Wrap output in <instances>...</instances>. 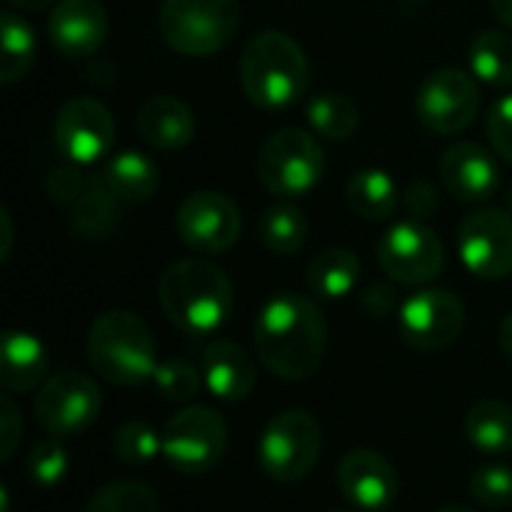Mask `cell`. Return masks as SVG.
I'll return each instance as SVG.
<instances>
[{
    "label": "cell",
    "mask_w": 512,
    "mask_h": 512,
    "mask_svg": "<svg viewBox=\"0 0 512 512\" xmlns=\"http://www.w3.org/2000/svg\"><path fill=\"white\" fill-rule=\"evenodd\" d=\"M255 351L264 369L282 381L312 378L327 354V321L303 294L270 297L255 321Z\"/></svg>",
    "instance_id": "6da1fadb"
},
{
    "label": "cell",
    "mask_w": 512,
    "mask_h": 512,
    "mask_svg": "<svg viewBox=\"0 0 512 512\" xmlns=\"http://www.w3.org/2000/svg\"><path fill=\"white\" fill-rule=\"evenodd\" d=\"M159 306L177 330L210 336L225 327L234 312V285L216 264L180 258L165 267L159 279Z\"/></svg>",
    "instance_id": "7a4b0ae2"
},
{
    "label": "cell",
    "mask_w": 512,
    "mask_h": 512,
    "mask_svg": "<svg viewBox=\"0 0 512 512\" xmlns=\"http://www.w3.org/2000/svg\"><path fill=\"white\" fill-rule=\"evenodd\" d=\"M309 60L303 48L279 30L258 33L240 57V87L258 108L294 105L309 90Z\"/></svg>",
    "instance_id": "3957f363"
},
{
    "label": "cell",
    "mask_w": 512,
    "mask_h": 512,
    "mask_svg": "<svg viewBox=\"0 0 512 512\" xmlns=\"http://www.w3.org/2000/svg\"><path fill=\"white\" fill-rule=\"evenodd\" d=\"M87 360L96 375L114 387H138L153 381L156 342L150 327L126 309L99 315L87 333Z\"/></svg>",
    "instance_id": "277c9868"
},
{
    "label": "cell",
    "mask_w": 512,
    "mask_h": 512,
    "mask_svg": "<svg viewBox=\"0 0 512 512\" xmlns=\"http://www.w3.org/2000/svg\"><path fill=\"white\" fill-rule=\"evenodd\" d=\"M240 27L237 0H162L159 33L177 54L207 57L222 51Z\"/></svg>",
    "instance_id": "5b68a950"
},
{
    "label": "cell",
    "mask_w": 512,
    "mask_h": 512,
    "mask_svg": "<svg viewBox=\"0 0 512 512\" xmlns=\"http://www.w3.org/2000/svg\"><path fill=\"white\" fill-rule=\"evenodd\" d=\"M258 177L276 198H303L324 177V150L306 129H279L261 144Z\"/></svg>",
    "instance_id": "8992f818"
},
{
    "label": "cell",
    "mask_w": 512,
    "mask_h": 512,
    "mask_svg": "<svg viewBox=\"0 0 512 512\" xmlns=\"http://www.w3.org/2000/svg\"><path fill=\"white\" fill-rule=\"evenodd\" d=\"M324 435L309 411L291 408L276 414L258 441V462L276 483H300L321 459Z\"/></svg>",
    "instance_id": "52a82bcc"
},
{
    "label": "cell",
    "mask_w": 512,
    "mask_h": 512,
    "mask_svg": "<svg viewBox=\"0 0 512 512\" xmlns=\"http://www.w3.org/2000/svg\"><path fill=\"white\" fill-rule=\"evenodd\" d=\"M228 450V429L213 408L189 405L162 429V456L180 474L213 471Z\"/></svg>",
    "instance_id": "ba28073f"
},
{
    "label": "cell",
    "mask_w": 512,
    "mask_h": 512,
    "mask_svg": "<svg viewBox=\"0 0 512 512\" xmlns=\"http://www.w3.org/2000/svg\"><path fill=\"white\" fill-rule=\"evenodd\" d=\"M378 264L393 282L423 288L444 270V243L426 222L402 219L384 231L378 243Z\"/></svg>",
    "instance_id": "9c48e42d"
},
{
    "label": "cell",
    "mask_w": 512,
    "mask_h": 512,
    "mask_svg": "<svg viewBox=\"0 0 512 512\" xmlns=\"http://www.w3.org/2000/svg\"><path fill=\"white\" fill-rule=\"evenodd\" d=\"M465 330V303L444 288H420L399 306V333L414 351H444Z\"/></svg>",
    "instance_id": "30bf717a"
},
{
    "label": "cell",
    "mask_w": 512,
    "mask_h": 512,
    "mask_svg": "<svg viewBox=\"0 0 512 512\" xmlns=\"http://www.w3.org/2000/svg\"><path fill=\"white\" fill-rule=\"evenodd\" d=\"M99 408L102 393L96 381L81 372H60L48 378L33 399V414L39 426L57 438L84 432L96 420Z\"/></svg>",
    "instance_id": "8fae6325"
},
{
    "label": "cell",
    "mask_w": 512,
    "mask_h": 512,
    "mask_svg": "<svg viewBox=\"0 0 512 512\" xmlns=\"http://www.w3.org/2000/svg\"><path fill=\"white\" fill-rule=\"evenodd\" d=\"M174 222H177L180 240L201 255L228 252L240 240V231H243L240 207L228 195L213 192V189H201L183 198Z\"/></svg>",
    "instance_id": "7c38bea8"
},
{
    "label": "cell",
    "mask_w": 512,
    "mask_h": 512,
    "mask_svg": "<svg viewBox=\"0 0 512 512\" xmlns=\"http://www.w3.org/2000/svg\"><path fill=\"white\" fill-rule=\"evenodd\" d=\"M480 111L477 81L462 69L432 72L417 93V117L438 135L465 132Z\"/></svg>",
    "instance_id": "4fadbf2b"
},
{
    "label": "cell",
    "mask_w": 512,
    "mask_h": 512,
    "mask_svg": "<svg viewBox=\"0 0 512 512\" xmlns=\"http://www.w3.org/2000/svg\"><path fill=\"white\" fill-rule=\"evenodd\" d=\"M459 258L480 279H504L512 273V216L504 210H477L462 219L456 234Z\"/></svg>",
    "instance_id": "5bb4252c"
},
{
    "label": "cell",
    "mask_w": 512,
    "mask_h": 512,
    "mask_svg": "<svg viewBox=\"0 0 512 512\" xmlns=\"http://www.w3.org/2000/svg\"><path fill=\"white\" fill-rule=\"evenodd\" d=\"M54 141L66 162L93 165L114 144V117L99 99H69L54 117Z\"/></svg>",
    "instance_id": "9a60e30c"
},
{
    "label": "cell",
    "mask_w": 512,
    "mask_h": 512,
    "mask_svg": "<svg viewBox=\"0 0 512 512\" xmlns=\"http://www.w3.org/2000/svg\"><path fill=\"white\" fill-rule=\"evenodd\" d=\"M342 498L360 512L390 510L399 498L396 468L375 450H351L336 471Z\"/></svg>",
    "instance_id": "2e32d148"
},
{
    "label": "cell",
    "mask_w": 512,
    "mask_h": 512,
    "mask_svg": "<svg viewBox=\"0 0 512 512\" xmlns=\"http://www.w3.org/2000/svg\"><path fill=\"white\" fill-rule=\"evenodd\" d=\"M108 12L99 0H57L48 15V39L63 57H90L102 48Z\"/></svg>",
    "instance_id": "e0dca14e"
},
{
    "label": "cell",
    "mask_w": 512,
    "mask_h": 512,
    "mask_svg": "<svg viewBox=\"0 0 512 512\" xmlns=\"http://www.w3.org/2000/svg\"><path fill=\"white\" fill-rule=\"evenodd\" d=\"M441 180L456 201H489L501 189V171L495 156L477 141H459L441 156Z\"/></svg>",
    "instance_id": "ac0fdd59"
},
{
    "label": "cell",
    "mask_w": 512,
    "mask_h": 512,
    "mask_svg": "<svg viewBox=\"0 0 512 512\" xmlns=\"http://www.w3.org/2000/svg\"><path fill=\"white\" fill-rule=\"evenodd\" d=\"M201 375L207 393H213L222 402H243L258 381L249 354L228 339H216L201 351Z\"/></svg>",
    "instance_id": "d6986e66"
},
{
    "label": "cell",
    "mask_w": 512,
    "mask_h": 512,
    "mask_svg": "<svg viewBox=\"0 0 512 512\" xmlns=\"http://www.w3.org/2000/svg\"><path fill=\"white\" fill-rule=\"evenodd\" d=\"M138 135L156 150H180L195 138V114L177 96H153L138 111Z\"/></svg>",
    "instance_id": "ffe728a7"
},
{
    "label": "cell",
    "mask_w": 512,
    "mask_h": 512,
    "mask_svg": "<svg viewBox=\"0 0 512 512\" xmlns=\"http://www.w3.org/2000/svg\"><path fill=\"white\" fill-rule=\"evenodd\" d=\"M48 375V348L33 333L12 330L0 345V384L6 393H27L42 387Z\"/></svg>",
    "instance_id": "44dd1931"
},
{
    "label": "cell",
    "mask_w": 512,
    "mask_h": 512,
    "mask_svg": "<svg viewBox=\"0 0 512 512\" xmlns=\"http://www.w3.org/2000/svg\"><path fill=\"white\" fill-rule=\"evenodd\" d=\"M102 183L120 204H138L147 201L159 186V168L150 156L138 150H123L111 156L102 168Z\"/></svg>",
    "instance_id": "7402d4cb"
},
{
    "label": "cell",
    "mask_w": 512,
    "mask_h": 512,
    "mask_svg": "<svg viewBox=\"0 0 512 512\" xmlns=\"http://www.w3.org/2000/svg\"><path fill=\"white\" fill-rule=\"evenodd\" d=\"M348 207L369 219V222H384L393 219L399 210V186L396 180L381 171V168H363L348 180Z\"/></svg>",
    "instance_id": "603a6c76"
},
{
    "label": "cell",
    "mask_w": 512,
    "mask_h": 512,
    "mask_svg": "<svg viewBox=\"0 0 512 512\" xmlns=\"http://www.w3.org/2000/svg\"><path fill=\"white\" fill-rule=\"evenodd\" d=\"M363 276L360 258L351 249H324L309 264V288L321 300H345Z\"/></svg>",
    "instance_id": "cb8c5ba5"
},
{
    "label": "cell",
    "mask_w": 512,
    "mask_h": 512,
    "mask_svg": "<svg viewBox=\"0 0 512 512\" xmlns=\"http://www.w3.org/2000/svg\"><path fill=\"white\" fill-rule=\"evenodd\" d=\"M117 198L108 192V186L102 183V177H87V183L81 186V192L66 204L69 210V222L72 228L87 237V240H96V237H105L111 234L114 222H117Z\"/></svg>",
    "instance_id": "d4e9b609"
},
{
    "label": "cell",
    "mask_w": 512,
    "mask_h": 512,
    "mask_svg": "<svg viewBox=\"0 0 512 512\" xmlns=\"http://www.w3.org/2000/svg\"><path fill=\"white\" fill-rule=\"evenodd\" d=\"M465 435L480 453L489 456L512 453V405L501 399L477 402L465 417Z\"/></svg>",
    "instance_id": "484cf974"
},
{
    "label": "cell",
    "mask_w": 512,
    "mask_h": 512,
    "mask_svg": "<svg viewBox=\"0 0 512 512\" xmlns=\"http://www.w3.org/2000/svg\"><path fill=\"white\" fill-rule=\"evenodd\" d=\"M36 60V36L15 12L0 15V84H15Z\"/></svg>",
    "instance_id": "4316f807"
},
{
    "label": "cell",
    "mask_w": 512,
    "mask_h": 512,
    "mask_svg": "<svg viewBox=\"0 0 512 512\" xmlns=\"http://www.w3.org/2000/svg\"><path fill=\"white\" fill-rule=\"evenodd\" d=\"M471 72L492 87H512V33L483 30L471 42Z\"/></svg>",
    "instance_id": "83f0119b"
},
{
    "label": "cell",
    "mask_w": 512,
    "mask_h": 512,
    "mask_svg": "<svg viewBox=\"0 0 512 512\" xmlns=\"http://www.w3.org/2000/svg\"><path fill=\"white\" fill-rule=\"evenodd\" d=\"M309 126L330 138V141H348L360 126V111L345 93H318L306 102Z\"/></svg>",
    "instance_id": "f1b7e54d"
},
{
    "label": "cell",
    "mask_w": 512,
    "mask_h": 512,
    "mask_svg": "<svg viewBox=\"0 0 512 512\" xmlns=\"http://www.w3.org/2000/svg\"><path fill=\"white\" fill-rule=\"evenodd\" d=\"M309 237V219L294 204H273L261 216V240L276 255H294Z\"/></svg>",
    "instance_id": "f546056e"
},
{
    "label": "cell",
    "mask_w": 512,
    "mask_h": 512,
    "mask_svg": "<svg viewBox=\"0 0 512 512\" xmlns=\"http://www.w3.org/2000/svg\"><path fill=\"white\" fill-rule=\"evenodd\" d=\"M84 512H159V498L150 486L135 480H117L102 486Z\"/></svg>",
    "instance_id": "4dcf8cb0"
},
{
    "label": "cell",
    "mask_w": 512,
    "mask_h": 512,
    "mask_svg": "<svg viewBox=\"0 0 512 512\" xmlns=\"http://www.w3.org/2000/svg\"><path fill=\"white\" fill-rule=\"evenodd\" d=\"M114 453L132 468L153 465L162 453V435L144 420H129L114 432Z\"/></svg>",
    "instance_id": "1f68e13d"
},
{
    "label": "cell",
    "mask_w": 512,
    "mask_h": 512,
    "mask_svg": "<svg viewBox=\"0 0 512 512\" xmlns=\"http://www.w3.org/2000/svg\"><path fill=\"white\" fill-rule=\"evenodd\" d=\"M69 471V450L63 447V441L57 435L39 441L30 447L27 453V474L36 486L42 489H54Z\"/></svg>",
    "instance_id": "d6a6232c"
},
{
    "label": "cell",
    "mask_w": 512,
    "mask_h": 512,
    "mask_svg": "<svg viewBox=\"0 0 512 512\" xmlns=\"http://www.w3.org/2000/svg\"><path fill=\"white\" fill-rule=\"evenodd\" d=\"M153 384H156L162 399H168V402H189L204 387V375L192 363H186V360H165V363L156 366Z\"/></svg>",
    "instance_id": "836d02e7"
},
{
    "label": "cell",
    "mask_w": 512,
    "mask_h": 512,
    "mask_svg": "<svg viewBox=\"0 0 512 512\" xmlns=\"http://www.w3.org/2000/svg\"><path fill=\"white\" fill-rule=\"evenodd\" d=\"M471 495L489 507V510H504L512 504V468L507 465H486L474 471L471 477Z\"/></svg>",
    "instance_id": "e575fe53"
},
{
    "label": "cell",
    "mask_w": 512,
    "mask_h": 512,
    "mask_svg": "<svg viewBox=\"0 0 512 512\" xmlns=\"http://www.w3.org/2000/svg\"><path fill=\"white\" fill-rule=\"evenodd\" d=\"M486 135H489V144L495 147V153L512 162V93L501 96L492 105L489 120H486Z\"/></svg>",
    "instance_id": "d590c367"
},
{
    "label": "cell",
    "mask_w": 512,
    "mask_h": 512,
    "mask_svg": "<svg viewBox=\"0 0 512 512\" xmlns=\"http://www.w3.org/2000/svg\"><path fill=\"white\" fill-rule=\"evenodd\" d=\"M21 444V417L9 396H3V414H0V459L9 462Z\"/></svg>",
    "instance_id": "8d00e7d4"
},
{
    "label": "cell",
    "mask_w": 512,
    "mask_h": 512,
    "mask_svg": "<svg viewBox=\"0 0 512 512\" xmlns=\"http://www.w3.org/2000/svg\"><path fill=\"white\" fill-rule=\"evenodd\" d=\"M405 204H408V213H411V219H429L435 210H438V195H435V189H432V183H426V180H414L411 186H408V192H405Z\"/></svg>",
    "instance_id": "74e56055"
},
{
    "label": "cell",
    "mask_w": 512,
    "mask_h": 512,
    "mask_svg": "<svg viewBox=\"0 0 512 512\" xmlns=\"http://www.w3.org/2000/svg\"><path fill=\"white\" fill-rule=\"evenodd\" d=\"M363 309L372 315V318H384L396 309V291L390 285H369L363 291Z\"/></svg>",
    "instance_id": "f35d334b"
},
{
    "label": "cell",
    "mask_w": 512,
    "mask_h": 512,
    "mask_svg": "<svg viewBox=\"0 0 512 512\" xmlns=\"http://www.w3.org/2000/svg\"><path fill=\"white\" fill-rule=\"evenodd\" d=\"M0 228H3V249H0V261L9 258V246H12V222H9V213L0 210Z\"/></svg>",
    "instance_id": "ab89813d"
},
{
    "label": "cell",
    "mask_w": 512,
    "mask_h": 512,
    "mask_svg": "<svg viewBox=\"0 0 512 512\" xmlns=\"http://www.w3.org/2000/svg\"><path fill=\"white\" fill-rule=\"evenodd\" d=\"M492 12L504 27L512 30V0H492Z\"/></svg>",
    "instance_id": "60d3db41"
},
{
    "label": "cell",
    "mask_w": 512,
    "mask_h": 512,
    "mask_svg": "<svg viewBox=\"0 0 512 512\" xmlns=\"http://www.w3.org/2000/svg\"><path fill=\"white\" fill-rule=\"evenodd\" d=\"M498 339H501V351L507 354L512 360V312L504 318V324H501V333H498Z\"/></svg>",
    "instance_id": "b9f144b4"
},
{
    "label": "cell",
    "mask_w": 512,
    "mask_h": 512,
    "mask_svg": "<svg viewBox=\"0 0 512 512\" xmlns=\"http://www.w3.org/2000/svg\"><path fill=\"white\" fill-rule=\"evenodd\" d=\"M15 9H24V12H42V9H48L51 3H57V0H9Z\"/></svg>",
    "instance_id": "7bdbcfd3"
},
{
    "label": "cell",
    "mask_w": 512,
    "mask_h": 512,
    "mask_svg": "<svg viewBox=\"0 0 512 512\" xmlns=\"http://www.w3.org/2000/svg\"><path fill=\"white\" fill-rule=\"evenodd\" d=\"M438 512H474V510H468V507H444V510H438Z\"/></svg>",
    "instance_id": "ee69618b"
},
{
    "label": "cell",
    "mask_w": 512,
    "mask_h": 512,
    "mask_svg": "<svg viewBox=\"0 0 512 512\" xmlns=\"http://www.w3.org/2000/svg\"><path fill=\"white\" fill-rule=\"evenodd\" d=\"M507 213L512 216V183H510V189H507Z\"/></svg>",
    "instance_id": "f6af8a7d"
},
{
    "label": "cell",
    "mask_w": 512,
    "mask_h": 512,
    "mask_svg": "<svg viewBox=\"0 0 512 512\" xmlns=\"http://www.w3.org/2000/svg\"><path fill=\"white\" fill-rule=\"evenodd\" d=\"M414 3H423V0H414Z\"/></svg>",
    "instance_id": "bcb514c9"
},
{
    "label": "cell",
    "mask_w": 512,
    "mask_h": 512,
    "mask_svg": "<svg viewBox=\"0 0 512 512\" xmlns=\"http://www.w3.org/2000/svg\"><path fill=\"white\" fill-rule=\"evenodd\" d=\"M333 512H345V510H333Z\"/></svg>",
    "instance_id": "7dc6e473"
}]
</instances>
